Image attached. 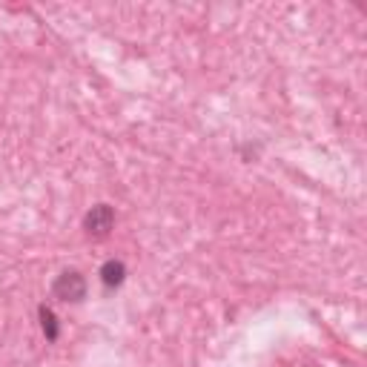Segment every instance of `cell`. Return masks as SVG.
<instances>
[{"mask_svg":"<svg viewBox=\"0 0 367 367\" xmlns=\"http://www.w3.org/2000/svg\"><path fill=\"white\" fill-rule=\"evenodd\" d=\"M113 227H115V210L109 204H95L92 210L86 213V218H84V230L89 235H95V238L109 235Z\"/></svg>","mask_w":367,"mask_h":367,"instance_id":"1","label":"cell"},{"mask_svg":"<svg viewBox=\"0 0 367 367\" xmlns=\"http://www.w3.org/2000/svg\"><path fill=\"white\" fill-rule=\"evenodd\" d=\"M52 290H55V296L60 301H81L86 296V281H84V276L78 273V270H67V273H60L55 279Z\"/></svg>","mask_w":367,"mask_h":367,"instance_id":"2","label":"cell"},{"mask_svg":"<svg viewBox=\"0 0 367 367\" xmlns=\"http://www.w3.org/2000/svg\"><path fill=\"white\" fill-rule=\"evenodd\" d=\"M123 279H126V264L123 261H118V259H109L104 267H101V281H104V287H121L123 284Z\"/></svg>","mask_w":367,"mask_h":367,"instance_id":"3","label":"cell"},{"mask_svg":"<svg viewBox=\"0 0 367 367\" xmlns=\"http://www.w3.org/2000/svg\"><path fill=\"white\" fill-rule=\"evenodd\" d=\"M40 327H43V336L55 342L60 336V324H58V316L49 307H40Z\"/></svg>","mask_w":367,"mask_h":367,"instance_id":"4","label":"cell"}]
</instances>
